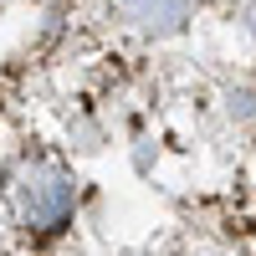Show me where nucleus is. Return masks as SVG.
<instances>
[{"label":"nucleus","mask_w":256,"mask_h":256,"mask_svg":"<svg viewBox=\"0 0 256 256\" xmlns=\"http://www.w3.org/2000/svg\"><path fill=\"white\" fill-rule=\"evenodd\" d=\"M16 205H20V220L36 226V230H56L62 220L72 216V180L52 164H36L20 174L16 184Z\"/></svg>","instance_id":"f257e3e1"},{"label":"nucleus","mask_w":256,"mask_h":256,"mask_svg":"<svg viewBox=\"0 0 256 256\" xmlns=\"http://www.w3.org/2000/svg\"><path fill=\"white\" fill-rule=\"evenodd\" d=\"M123 10L144 31H174L184 20V10H190V0H123Z\"/></svg>","instance_id":"f03ea898"}]
</instances>
